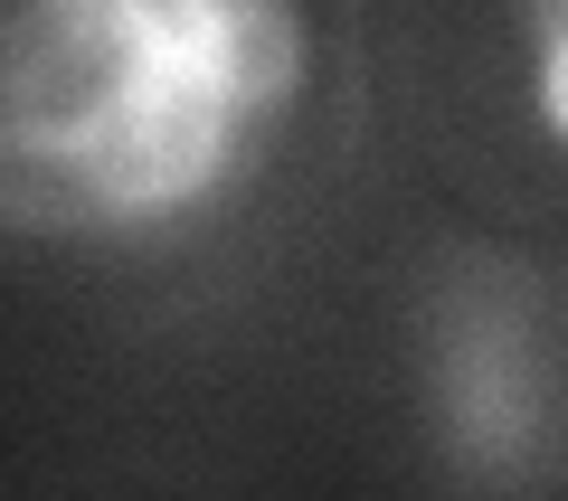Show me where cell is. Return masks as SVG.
I'll use <instances>...</instances> for the list:
<instances>
[{"label":"cell","mask_w":568,"mask_h":501,"mask_svg":"<svg viewBox=\"0 0 568 501\" xmlns=\"http://www.w3.org/2000/svg\"><path fill=\"white\" fill-rule=\"evenodd\" d=\"M142 58V10H85V0H58V10H20L0 29V104L10 123H95L104 104L133 95Z\"/></svg>","instance_id":"6da1fadb"},{"label":"cell","mask_w":568,"mask_h":501,"mask_svg":"<svg viewBox=\"0 0 568 501\" xmlns=\"http://www.w3.org/2000/svg\"><path fill=\"white\" fill-rule=\"evenodd\" d=\"M85 208H104V200L85 181L77 133H58V123H0V218L10 227H67Z\"/></svg>","instance_id":"7a4b0ae2"},{"label":"cell","mask_w":568,"mask_h":501,"mask_svg":"<svg viewBox=\"0 0 568 501\" xmlns=\"http://www.w3.org/2000/svg\"><path fill=\"white\" fill-rule=\"evenodd\" d=\"M294 67H304V39H294V20L284 10H209V39H200V76L209 95L237 114V104H265L294 85Z\"/></svg>","instance_id":"3957f363"},{"label":"cell","mask_w":568,"mask_h":501,"mask_svg":"<svg viewBox=\"0 0 568 501\" xmlns=\"http://www.w3.org/2000/svg\"><path fill=\"white\" fill-rule=\"evenodd\" d=\"M540 39H549V114L568 123V10H549V20H540Z\"/></svg>","instance_id":"277c9868"}]
</instances>
